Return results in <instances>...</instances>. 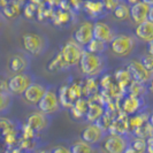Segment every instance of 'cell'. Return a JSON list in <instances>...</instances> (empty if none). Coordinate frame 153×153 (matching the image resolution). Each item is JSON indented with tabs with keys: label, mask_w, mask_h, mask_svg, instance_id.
<instances>
[{
	"label": "cell",
	"mask_w": 153,
	"mask_h": 153,
	"mask_svg": "<svg viewBox=\"0 0 153 153\" xmlns=\"http://www.w3.org/2000/svg\"><path fill=\"white\" fill-rule=\"evenodd\" d=\"M130 143L124 135L112 134L105 138L102 147L106 153H126Z\"/></svg>",
	"instance_id": "52a82bcc"
},
{
	"label": "cell",
	"mask_w": 153,
	"mask_h": 153,
	"mask_svg": "<svg viewBox=\"0 0 153 153\" xmlns=\"http://www.w3.org/2000/svg\"><path fill=\"white\" fill-rule=\"evenodd\" d=\"M114 15L119 20H124L130 16V8H128L126 5H119L114 9Z\"/></svg>",
	"instance_id": "d4e9b609"
},
{
	"label": "cell",
	"mask_w": 153,
	"mask_h": 153,
	"mask_svg": "<svg viewBox=\"0 0 153 153\" xmlns=\"http://www.w3.org/2000/svg\"><path fill=\"white\" fill-rule=\"evenodd\" d=\"M105 136H106L105 128L98 122H96L90 123L89 126L85 127L81 134V139L90 145H97L105 138Z\"/></svg>",
	"instance_id": "ba28073f"
},
{
	"label": "cell",
	"mask_w": 153,
	"mask_h": 153,
	"mask_svg": "<svg viewBox=\"0 0 153 153\" xmlns=\"http://www.w3.org/2000/svg\"><path fill=\"white\" fill-rule=\"evenodd\" d=\"M135 37L137 40L143 43H151L153 40V22L147 20L145 22L137 24L135 29Z\"/></svg>",
	"instance_id": "9a60e30c"
},
{
	"label": "cell",
	"mask_w": 153,
	"mask_h": 153,
	"mask_svg": "<svg viewBox=\"0 0 153 153\" xmlns=\"http://www.w3.org/2000/svg\"><path fill=\"white\" fill-rule=\"evenodd\" d=\"M142 106H143L142 98L135 97L132 94H130L127 98H124L122 101V109L128 114H137L138 112L140 111Z\"/></svg>",
	"instance_id": "e0dca14e"
},
{
	"label": "cell",
	"mask_w": 153,
	"mask_h": 153,
	"mask_svg": "<svg viewBox=\"0 0 153 153\" xmlns=\"http://www.w3.org/2000/svg\"><path fill=\"white\" fill-rule=\"evenodd\" d=\"M33 81L35 76L29 71L13 74V76L9 77L7 81L8 91L12 96H22Z\"/></svg>",
	"instance_id": "8992f818"
},
{
	"label": "cell",
	"mask_w": 153,
	"mask_h": 153,
	"mask_svg": "<svg viewBox=\"0 0 153 153\" xmlns=\"http://www.w3.org/2000/svg\"><path fill=\"white\" fill-rule=\"evenodd\" d=\"M149 123L152 126V128H153V112L150 115H149Z\"/></svg>",
	"instance_id": "d6a6232c"
},
{
	"label": "cell",
	"mask_w": 153,
	"mask_h": 153,
	"mask_svg": "<svg viewBox=\"0 0 153 153\" xmlns=\"http://www.w3.org/2000/svg\"><path fill=\"white\" fill-rule=\"evenodd\" d=\"M73 39L77 44L85 47L93 39V23L91 21H84L81 23L74 31Z\"/></svg>",
	"instance_id": "30bf717a"
},
{
	"label": "cell",
	"mask_w": 153,
	"mask_h": 153,
	"mask_svg": "<svg viewBox=\"0 0 153 153\" xmlns=\"http://www.w3.org/2000/svg\"><path fill=\"white\" fill-rule=\"evenodd\" d=\"M84 50L94 54H104L106 52V50H107V44L101 42V40L93 38L88 45L85 46Z\"/></svg>",
	"instance_id": "44dd1931"
},
{
	"label": "cell",
	"mask_w": 153,
	"mask_h": 153,
	"mask_svg": "<svg viewBox=\"0 0 153 153\" xmlns=\"http://www.w3.org/2000/svg\"><path fill=\"white\" fill-rule=\"evenodd\" d=\"M51 153H71V150L70 147H66V146H55L53 150L51 151Z\"/></svg>",
	"instance_id": "83f0119b"
},
{
	"label": "cell",
	"mask_w": 153,
	"mask_h": 153,
	"mask_svg": "<svg viewBox=\"0 0 153 153\" xmlns=\"http://www.w3.org/2000/svg\"><path fill=\"white\" fill-rule=\"evenodd\" d=\"M146 152L153 153V135L146 139Z\"/></svg>",
	"instance_id": "f1b7e54d"
},
{
	"label": "cell",
	"mask_w": 153,
	"mask_h": 153,
	"mask_svg": "<svg viewBox=\"0 0 153 153\" xmlns=\"http://www.w3.org/2000/svg\"><path fill=\"white\" fill-rule=\"evenodd\" d=\"M149 90L153 93V77H152V79L150 81V83H149Z\"/></svg>",
	"instance_id": "836d02e7"
},
{
	"label": "cell",
	"mask_w": 153,
	"mask_h": 153,
	"mask_svg": "<svg viewBox=\"0 0 153 153\" xmlns=\"http://www.w3.org/2000/svg\"><path fill=\"white\" fill-rule=\"evenodd\" d=\"M104 113H105V108L101 106V104L97 102V101L89 102V109L86 112L85 119H86L88 122L96 123L102 117Z\"/></svg>",
	"instance_id": "ac0fdd59"
},
{
	"label": "cell",
	"mask_w": 153,
	"mask_h": 153,
	"mask_svg": "<svg viewBox=\"0 0 153 153\" xmlns=\"http://www.w3.org/2000/svg\"><path fill=\"white\" fill-rule=\"evenodd\" d=\"M83 52H84L83 46L77 44L74 39H69L61 47L59 58L63 65H66L68 67H73V66H76L79 63Z\"/></svg>",
	"instance_id": "277c9868"
},
{
	"label": "cell",
	"mask_w": 153,
	"mask_h": 153,
	"mask_svg": "<svg viewBox=\"0 0 153 153\" xmlns=\"http://www.w3.org/2000/svg\"><path fill=\"white\" fill-rule=\"evenodd\" d=\"M111 51L119 58H127L137 47V38L130 33H117L109 43Z\"/></svg>",
	"instance_id": "7a4b0ae2"
},
{
	"label": "cell",
	"mask_w": 153,
	"mask_h": 153,
	"mask_svg": "<svg viewBox=\"0 0 153 153\" xmlns=\"http://www.w3.org/2000/svg\"><path fill=\"white\" fill-rule=\"evenodd\" d=\"M130 146L136 152H143V151H146V140L143 138H136L130 144Z\"/></svg>",
	"instance_id": "4316f807"
},
{
	"label": "cell",
	"mask_w": 153,
	"mask_h": 153,
	"mask_svg": "<svg viewBox=\"0 0 153 153\" xmlns=\"http://www.w3.org/2000/svg\"><path fill=\"white\" fill-rule=\"evenodd\" d=\"M13 104V96L6 91H0V113L7 112Z\"/></svg>",
	"instance_id": "603a6c76"
},
{
	"label": "cell",
	"mask_w": 153,
	"mask_h": 153,
	"mask_svg": "<svg viewBox=\"0 0 153 153\" xmlns=\"http://www.w3.org/2000/svg\"><path fill=\"white\" fill-rule=\"evenodd\" d=\"M145 85L143 83H139V82H136L134 81L130 85H129V90H130V94L135 96V97H142L145 94Z\"/></svg>",
	"instance_id": "cb8c5ba5"
},
{
	"label": "cell",
	"mask_w": 153,
	"mask_h": 153,
	"mask_svg": "<svg viewBox=\"0 0 153 153\" xmlns=\"http://www.w3.org/2000/svg\"><path fill=\"white\" fill-rule=\"evenodd\" d=\"M127 69L131 74L134 81L143 83V84H149L153 77V74H151L150 71H147L139 60H131L128 63Z\"/></svg>",
	"instance_id": "8fae6325"
},
{
	"label": "cell",
	"mask_w": 153,
	"mask_h": 153,
	"mask_svg": "<svg viewBox=\"0 0 153 153\" xmlns=\"http://www.w3.org/2000/svg\"><path fill=\"white\" fill-rule=\"evenodd\" d=\"M2 25H4V21H2V17L0 16V29L2 28Z\"/></svg>",
	"instance_id": "e575fe53"
},
{
	"label": "cell",
	"mask_w": 153,
	"mask_h": 153,
	"mask_svg": "<svg viewBox=\"0 0 153 153\" xmlns=\"http://www.w3.org/2000/svg\"><path fill=\"white\" fill-rule=\"evenodd\" d=\"M58 96H59V100L61 104V107H71L73 106V99L69 94V86L65 85L59 89L58 91Z\"/></svg>",
	"instance_id": "7402d4cb"
},
{
	"label": "cell",
	"mask_w": 153,
	"mask_h": 153,
	"mask_svg": "<svg viewBox=\"0 0 153 153\" xmlns=\"http://www.w3.org/2000/svg\"><path fill=\"white\" fill-rule=\"evenodd\" d=\"M30 58L27 53H15L8 61V69L13 74L25 73L30 68Z\"/></svg>",
	"instance_id": "7c38bea8"
},
{
	"label": "cell",
	"mask_w": 153,
	"mask_h": 153,
	"mask_svg": "<svg viewBox=\"0 0 153 153\" xmlns=\"http://www.w3.org/2000/svg\"><path fill=\"white\" fill-rule=\"evenodd\" d=\"M48 117L47 115L43 113H33L28 117V126L30 127L32 130L35 131H42L48 127Z\"/></svg>",
	"instance_id": "2e32d148"
},
{
	"label": "cell",
	"mask_w": 153,
	"mask_h": 153,
	"mask_svg": "<svg viewBox=\"0 0 153 153\" xmlns=\"http://www.w3.org/2000/svg\"><path fill=\"white\" fill-rule=\"evenodd\" d=\"M0 91L9 92L8 91V86H7V82H6V81H1V79H0Z\"/></svg>",
	"instance_id": "f546056e"
},
{
	"label": "cell",
	"mask_w": 153,
	"mask_h": 153,
	"mask_svg": "<svg viewBox=\"0 0 153 153\" xmlns=\"http://www.w3.org/2000/svg\"><path fill=\"white\" fill-rule=\"evenodd\" d=\"M39 112L45 115H52L55 114L60 111L61 108V104L59 100V96H58V91L53 86H47L45 94L43 96V98L37 105Z\"/></svg>",
	"instance_id": "5b68a950"
},
{
	"label": "cell",
	"mask_w": 153,
	"mask_h": 153,
	"mask_svg": "<svg viewBox=\"0 0 153 153\" xmlns=\"http://www.w3.org/2000/svg\"><path fill=\"white\" fill-rule=\"evenodd\" d=\"M71 109H73V115L75 117H85L86 112L89 109V101L83 98H78L74 101Z\"/></svg>",
	"instance_id": "d6986e66"
},
{
	"label": "cell",
	"mask_w": 153,
	"mask_h": 153,
	"mask_svg": "<svg viewBox=\"0 0 153 153\" xmlns=\"http://www.w3.org/2000/svg\"><path fill=\"white\" fill-rule=\"evenodd\" d=\"M47 86L48 85H46L44 82L35 79L22 94L23 99L25 100L28 104H30V105H33V106L36 105L37 106L40 99L43 98V96L45 94Z\"/></svg>",
	"instance_id": "9c48e42d"
},
{
	"label": "cell",
	"mask_w": 153,
	"mask_h": 153,
	"mask_svg": "<svg viewBox=\"0 0 153 153\" xmlns=\"http://www.w3.org/2000/svg\"><path fill=\"white\" fill-rule=\"evenodd\" d=\"M150 7H151V5L147 4L144 0L135 2L130 7V17L132 22L136 24H140V23L147 21Z\"/></svg>",
	"instance_id": "5bb4252c"
},
{
	"label": "cell",
	"mask_w": 153,
	"mask_h": 153,
	"mask_svg": "<svg viewBox=\"0 0 153 153\" xmlns=\"http://www.w3.org/2000/svg\"><path fill=\"white\" fill-rule=\"evenodd\" d=\"M22 45L25 53L32 56H39L48 47V39L45 35L36 32H27L22 36Z\"/></svg>",
	"instance_id": "3957f363"
},
{
	"label": "cell",
	"mask_w": 153,
	"mask_h": 153,
	"mask_svg": "<svg viewBox=\"0 0 153 153\" xmlns=\"http://www.w3.org/2000/svg\"><path fill=\"white\" fill-rule=\"evenodd\" d=\"M115 35L116 33L114 29L106 22H102V21L93 22V38L109 44L115 37Z\"/></svg>",
	"instance_id": "4fadbf2b"
},
{
	"label": "cell",
	"mask_w": 153,
	"mask_h": 153,
	"mask_svg": "<svg viewBox=\"0 0 153 153\" xmlns=\"http://www.w3.org/2000/svg\"><path fill=\"white\" fill-rule=\"evenodd\" d=\"M139 61L142 62V65L145 67V69L147 71H150L151 74H153V55L152 54L146 53L144 55L140 56Z\"/></svg>",
	"instance_id": "484cf974"
},
{
	"label": "cell",
	"mask_w": 153,
	"mask_h": 153,
	"mask_svg": "<svg viewBox=\"0 0 153 153\" xmlns=\"http://www.w3.org/2000/svg\"><path fill=\"white\" fill-rule=\"evenodd\" d=\"M71 153H99L98 149L94 145H90L83 140H79L74 143L70 146Z\"/></svg>",
	"instance_id": "ffe728a7"
},
{
	"label": "cell",
	"mask_w": 153,
	"mask_h": 153,
	"mask_svg": "<svg viewBox=\"0 0 153 153\" xmlns=\"http://www.w3.org/2000/svg\"><path fill=\"white\" fill-rule=\"evenodd\" d=\"M147 20L153 22V5H151V7H150V12H149V17H147Z\"/></svg>",
	"instance_id": "4dcf8cb0"
},
{
	"label": "cell",
	"mask_w": 153,
	"mask_h": 153,
	"mask_svg": "<svg viewBox=\"0 0 153 153\" xmlns=\"http://www.w3.org/2000/svg\"><path fill=\"white\" fill-rule=\"evenodd\" d=\"M106 63L107 60L104 54H94L84 50L78 65L85 76L92 78L104 73V70L106 69Z\"/></svg>",
	"instance_id": "6da1fadb"
},
{
	"label": "cell",
	"mask_w": 153,
	"mask_h": 153,
	"mask_svg": "<svg viewBox=\"0 0 153 153\" xmlns=\"http://www.w3.org/2000/svg\"><path fill=\"white\" fill-rule=\"evenodd\" d=\"M147 53L149 54H152L153 55V40L151 43L147 44Z\"/></svg>",
	"instance_id": "1f68e13d"
}]
</instances>
